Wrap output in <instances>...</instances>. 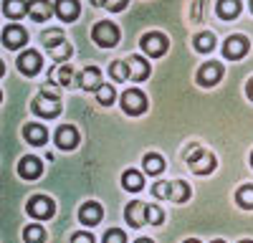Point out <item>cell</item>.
Listing matches in <instances>:
<instances>
[{"label": "cell", "mask_w": 253, "mask_h": 243, "mask_svg": "<svg viewBox=\"0 0 253 243\" xmlns=\"http://www.w3.org/2000/svg\"><path fill=\"white\" fill-rule=\"evenodd\" d=\"M91 36H94L96 43H99V46H104V48L117 46V40H119V31H117V26H114V23H109V20H101V23H96Z\"/></svg>", "instance_id": "6da1fadb"}, {"label": "cell", "mask_w": 253, "mask_h": 243, "mask_svg": "<svg viewBox=\"0 0 253 243\" xmlns=\"http://www.w3.org/2000/svg\"><path fill=\"white\" fill-rule=\"evenodd\" d=\"M122 109L126 114H142L147 109V96L139 89H129L122 94Z\"/></svg>", "instance_id": "7a4b0ae2"}, {"label": "cell", "mask_w": 253, "mask_h": 243, "mask_svg": "<svg viewBox=\"0 0 253 243\" xmlns=\"http://www.w3.org/2000/svg\"><path fill=\"white\" fill-rule=\"evenodd\" d=\"M53 210H56L53 200H51V198H46V195H36V198H31V200H28V213H31L33 218H38V220L51 218V215H53Z\"/></svg>", "instance_id": "3957f363"}, {"label": "cell", "mask_w": 253, "mask_h": 243, "mask_svg": "<svg viewBox=\"0 0 253 243\" xmlns=\"http://www.w3.org/2000/svg\"><path fill=\"white\" fill-rule=\"evenodd\" d=\"M142 51L147 56H162L167 51V38L162 33H147L142 38Z\"/></svg>", "instance_id": "277c9868"}, {"label": "cell", "mask_w": 253, "mask_h": 243, "mask_svg": "<svg viewBox=\"0 0 253 243\" xmlns=\"http://www.w3.org/2000/svg\"><path fill=\"white\" fill-rule=\"evenodd\" d=\"M33 112L41 114V117H56V114L61 112V104H58L56 96L41 94V96H36V101H33Z\"/></svg>", "instance_id": "5b68a950"}, {"label": "cell", "mask_w": 253, "mask_h": 243, "mask_svg": "<svg viewBox=\"0 0 253 243\" xmlns=\"http://www.w3.org/2000/svg\"><path fill=\"white\" fill-rule=\"evenodd\" d=\"M220 76H223V66L215 64V61H208V64L200 69V74H198V81L203 86H213V84L220 81Z\"/></svg>", "instance_id": "8992f818"}, {"label": "cell", "mask_w": 253, "mask_h": 243, "mask_svg": "<svg viewBox=\"0 0 253 243\" xmlns=\"http://www.w3.org/2000/svg\"><path fill=\"white\" fill-rule=\"evenodd\" d=\"M41 172H43V165H41L38 157H23L18 162V175L26 180H36Z\"/></svg>", "instance_id": "52a82bcc"}, {"label": "cell", "mask_w": 253, "mask_h": 243, "mask_svg": "<svg viewBox=\"0 0 253 243\" xmlns=\"http://www.w3.org/2000/svg\"><path fill=\"white\" fill-rule=\"evenodd\" d=\"M126 220H129V226H134V228L144 226V220H147V205H144L142 200H134V202L126 205Z\"/></svg>", "instance_id": "ba28073f"}, {"label": "cell", "mask_w": 253, "mask_h": 243, "mask_svg": "<svg viewBox=\"0 0 253 243\" xmlns=\"http://www.w3.org/2000/svg\"><path fill=\"white\" fill-rule=\"evenodd\" d=\"M246 51H248V40H246L243 36H233V38H228V40H225V46H223L225 58H241Z\"/></svg>", "instance_id": "9c48e42d"}, {"label": "cell", "mask_w": 253, "mask_h": 243, "mask_svg": "<svg viewBox=\"0 0 253 243\" xmlns=\"http://www.w3.org/2000/svg\"><path fill=\"white\" fill-rule=\"evenodd\" d=\"M56 142H58V147H61V150H74V147L79 145V132H76L71 124L58 127V132H56Z\"/></svg>", "instance_id": "30bf717a"}, {"label": "cell", "mask_w": 253, "mask_h": 243, "mask_svg": "<svg viewBox=\"0 0 253 243\" xmlns=\"http://www.w3.org/2000/svg\"><path fill=\"white\" fill-rule=\"evenodd\" d=\"M28 40V36H26V31L20 28V26H8L5 31H3V43L8 46V48H20Z\"/></svg>", "instance_id": "8fae6325"}, {"label": "cell", "mask_w": 253, "mask_h": 243, "mask_svg": "<svg viewBox=\"0 0 253 243\" xmlns=\"http://www.w3.org/2000/svg\"><path fill=\"white\" fill-rule=\"evenodd\" d=\"M126 66H129V79L132 81H142V79L150 76V64L139 56H129L126 58Z\"/></svg>", "instance_id": "7c38bea8"}, {"label": "cell", "mask_w": 253, "mask_h": 243, "mask_svg": "<svg viewBox=\"0 0 253 243\" xmlns=\"http://www.w3.org/2000/svg\"><path fill=\"white\" fill-rule=\"evenodd\" d=\"M79 220L84 226H96L101 220V205L99 202H84L81 210H79Z\"/></svg>", "instance_id": "4fadbf2b"}, {"label": "cell", "mask_w": 253, "mask_h": 243, "mask_svg": "<svg viewBox=\"0 0 253 243\" xmlns=\"http://www.w3.org/2000/svg\"><path fill=\"white\" fill-rule=\"evenodd\" d=\"M18 69L23 71L26 76H33V74H38V71H41V56H38L36 51H26L23 56L18 58Z\"/></svg>", "instance_id": "5bb4252c"}, {"label": "cell", "mask_w": 253, "mask_h": 243, "mask_svg": "<svg viewBox=\"0 0 253 243\" xmlns=\"http://www.w3.org/2000/svg\"><path fill=\"white\" fill-rule=\"evenodd\" d=\"M190 167H193V172H198V175H208V172H213V170H215V157L203 150L193 162H190Z\"/></svg>", "instance_id": "9a60e30c"}, {"label": "cell", "mask_w": 253, "mask_h": 243, "mask_svg": "<svg viewBox=\"0 0 253 243\" xmlns=\"http://www.w3.org/2000/svg\"><path fill=\"white\" fill-rule=\"evenodd\" d=\"M51 13H53V8L48 0H28V15L33 20H48Z\"/></svg>", "instance_id": "2e32d148"}, {"label": "cell", "mask_w": 253, "mask_h": 243, "mask_svg": "<svg viewBox=\"0 0 253 243\" xmlns=\"http://www.w3.org/2000/svg\"><path fill=\"white\" fill-rule=\"evenodd\" d=\"M56 13L63 20H74L79 15V0H56Z\"/></svg>", "instance_id": "e0dca14e"}, {"label": "cell", "mask_w": 253, "mask_h": 243, "mask_svg": "<svg viewBox=\"0 0 253 243\" xmlns=\"http://www.w3.org/2000/svg\"><path fill=\"white\" fill-rule=\"evenodd\" d=\"M241 13V0H218V15L230 20Z\"/></svg>", "instance_id": "ac0fdd59"}, {"label": "cell", "mask_w": 253, "mask_h": 243, "mask_svg": "<svg viewBox=\"0 0 253 243\" xmlns=\"http://www.w3.org/2000/svg\"><path fill=\"white\" fill-rule=\"evenodd\" d=\"M81 86L84 89H91V91H96L99 86H101V71L99 69H86V71H84L81 74Z\"/></svg>", "instance_id": "d6986e66"}, {"label": "cell", "mask_w": 253, "mask_h": 243, "mask_svg": "<svg viewBox=\"0 0 253 243\" xmlns=\"http://www.w3.org/2000/svg\"><path fill=\"white\" fill-rule=\"evenodd\" d=\"M26 139L31 142V145H46L48 132H46V127H41V124H28L26 127Z\"/></svg>", "instance_id": "ffe728a7"}, {"label": "cell", "mask_w": 253, "mask_h": 243, "mask_svg": "<svg viewBox=\"0 0 253 243\" xmlns=\"http://www.w3.org/2000/svg\"><path fill=\"white\" fill-rule=\"evenodd\" d=\"M142 165H144V170L150 172V175H160V172L165 170V160H162L157 152H150V155H144Z\"/></svg>", "instance_id": "44dd1931"}, {"label": "cell", "mask_w": 253, "mask_h": 243, "mask_svg": "<svg viewBox=\"0 0 253 243\" xmlns=\"http://www.w3.org/2000/svg\"><path fill=\"white\" fill-rule=\"evenodd\" d=\"M142 175L137 172V170H126L124 175H122V185L126 188V190H132V193H137V190H142Z\"/></svg>", "instance_id": "7402d4cb"}, {"label": "cell", "mask_w": 253, "mask_h": 243, "mask_svg": "<svg viewBox=\"0 0 253 243\" xmlns=\"http://www.w3.org/2000/svg\"><path fill=\"white\" fill-rule=\"evenodd\" d=\"M187 198H190L187 182H180V180L170 182V200H172V202H182V200H187Z\"/></svg>", "instance_id": "603a6c76"}, {"label": "cell", "mask_w": 253, "mask_h": 243, "mask_svg": "<svg viewBox=\"0 0 253 243\" xmlns=\"http://www.w3.org/2000/svg\"><path fill=\"white\" fill-rule=\"evenodd\" d=\"M236 200H238V205L241 208H253V185H243L238 193H236Z\"/></svg>", "instance_id": "cb8c5ba5"}, {"label": "cell", "mask_w": 253, "mask_h": 243, "mask_svg": "<svg viewBox=\"0 0 253 243\" xmlns=\"http://www.w3.org/2000/svg\"><path fill=\"white\" fill-rule=\"evenodd\" d=\"M26 10H28L26 0H5V15L18 18V15H23Z\"/></svg>", "instance_id": "d4e9b609"}, {"label": "cell", "mask_w": 253, "mask_h": 243, "mask_svg": "<svg viewBox=\"0 0 253 243\" xmlns=\"http://www.w3.org/2000/svg\"><path fill=\"white\" fill-rule=\"evenodd\" d=\"M109 74H112L117 81H126V79H129V66H126V61H114L112 69H109Z\"/></svg>", "instance_id": "484cf974"}, {"label": "cell", "mask_w": 253, "mask_h": 243, "mask_svg": "<svg viewBox=\"0 0 253 243\" xmlns=\"http://www.w3.org/2000/svg\"><path fill=\"white\" fill-rule=\"evenodd\" d=\"M23 238H26V243H41V241L46 238V231L41 228V226H28L23 231Z\"/></svg>", "instance_id": "4316f807"}, {"label": "cell", "mask_w": 253, "mask_h": 243, "mask_svg": "<svg viewBox=\"0 0 253 243\" xmlns=\"http://www.w3.org/2000/svg\"><path fill=\"white\" fill-rule=\"evenodd\" d=\"M213 46H215V38H213V33H200L198 38H195V48L198 51H213Z\"/></svg>", "instance_id": "83f0119b"}, {"label": "cell", "mask_w": 253, "mask_h": 243, "mask_svg": "<svg viewBox=\"0 0 253 243\" xmlns=\"http://www.w3.org/2000/svg\"><path fill=\"white\" fill-rule=\"evenodd\" d=\"M51 79H58V84L69 86V84H71V79H74V71H71L69 66H58V71H53Z\"/></svg>", "instance_id": "f1b7e54d"}, {"label": "cell", "mask_w": 253, "mask_h": 243, "mask_svg": "<svg viewBox=\"0 0 253 243\" xmlns=\"http://www.w3.org/2000/svg\"><path fill=\"white\" fill-rule=\"evenodd\" d=\"M96 99H99V104L109 107L112 101H114V89H112V86H99V89H96Z\"/></svg>", "instance_id": "f546056e"}, {"label": "cell", "mask_w": 253, "mask_h": 243, "mask_svg": "<svg viewBox=\"0 0 253 243\" xmlns=\"http://www.w3.org/2000/svg\"><path fill=\"white\" fill-rule=\"evenodd\" d=\"M51 53H53V58H56V61H66V58L71 56V46L66 43V40H61L58 46H53V48H51Z\"/></svg>", "instance_id": "4dcf8cb0"}, {"label": "cell", "mask_w": 253, "mask_h": 243, "mask_svg": "<svg viewBox=\"0 0 253 243\" xmlns=\"http://www.w3.org/2000/svg\"><path fill=\"white\" fill-rule=\"evenodd\" d=\"M63 40V33L58 31V28H53V31H46V36H43V43L48 46V48H53V46H58Z\"/></svg>", "instance_id": "1f68e13d"}, {"label": "cell", "mask_w": 253, "mask_h": 243, "mask_svg": "<svg viewBox=\"0 0 253 243\" xmlns=\"http://www.w3.org/2000/svg\"><path fill=\"white\" fill-rule=\"evenodd\" d=\"M104 243H126V236L119 228H112V231L104 233Z\"/></svg>", "instance_id": "d6a6232c"}, {"label": "cell", "mask_w": 253, "mask_h": 243, "mask_svg": "<svg viewBox=\"0 0 253 243\" xmlns=\"http://www.w3.org/2000/svg\"><path fill=\"white\" fill-rule=\"evenodd\" d=\"M147 223H152V226L162 223V210L157 205H147Z\"/></svg>", "instance_id": "836d02e7"}, {"label": "cell", "mask_w": 253, "mask_h": 243, "mask_svg": "<svg viewBox=\"0 0 253 243\" xmlns=\"http://www.w3.org/2000/svg\"><path fill=\"white\" fill-rule=\"evenodd\" d=\"M152 195L155 198H170V182H157L152 188Z\"/></svg>", "instance_id": "e575fe53"}, {"label": "cell", "mask_w": 253, "mask_h": 243, "mask_svg": "<svg viewBox=\"0 0 253 243\" xmlns=\"http://www.w3.org/2000/svg\"><path fill=\"white\" fill-rule=\"evenodd\" d=\"M200 152H203V147H200V145H195V142H193V145H190V147L185 150V160H187V162H193V160H195V157H198Z\"/></svg>", "instance_id": "d590c367"}, {"label": "cell", "mask_w": 253, "mask_h": 243, "mask_svg": "<svg viewBox=\"0 0 253 243\" xmlns=\"http://www.w3.org/2000/svg\"><path fill=\"white\" fill-rule=\"evenodd\" d=\"M126 3H129V0H107V3H104V5H107L109 10H114V13H119Z\"/></svg>", "instance_id": "8d00e7d4"}, {"label": "cell", "mask_w": 253, "mask_h": 243, "mask_svg": "<svg viewBox=\"0 0 253 243\" xmlns=\"http://www.w3.org/2000/svg\"><path fill=\"white\" fill-rule=\"evenodd\" d=\"M71 243H94V236L91 233H74Z\"/></svg>", "instance_id": "74e56055"}, {"label": "cell", "mask_w": 253, "mask_h": 243, "mask_svg": "<svg viewBox=\"0 0 253 243\" xmlns=\"http://www.w3.org/2000/svg\"><path fill=\"white\" fill-rule=\"evenodd\" d=\"M200 8H203V0H198V3H195V20H200Z\"/></svg>", "instance_id": "f35d334b"}, {"label": "cell", "mask_w": 253, "mask_h": 243, "mask_svg": "<svg viewBox=\"0 0 253 243\" xmlns=\"http://www.w3.org/2000/svg\"><path fill=\"white\" fill-rule=\"evenodd\" d=\"M248 96L253 99V79H251V84H248Z\"/></svg>", "instance_id": "ab89813d"}, {"label": "cell", "mask_w": 253, "mask_h": 243, "mask_svg": "<svg viewBox=\"0 0 253 243\" xmlns=\"http://www.w3.org/2000/svg\"><path fill=\"white\" fill-rule=\"evenodd\" d=\"M91 3H94V5H104V3H107V0H91Z\"/></svg>", "instance_id": "60d3db41"}, {"label": "cell", "mask_w": 253, "mask_h": 243, "mask_svg": "<svg viewBox=\"0 0 253 243\" xmlns=\"http://www.w3.org/2000/svg\"><path fill=\"white\" fill-rule=\"evenodd\" d=\"M137 243H155V241H150V238H139Z\"/></svg>", "instance_id": "b9f144b4"}, {"label": "cell", "mask_w": 253, "mask_h": 243, "mask_svg": "<svg viewBox=\"0 0 253 243\" xmlns=\"http://www.w3.org/2000/svg\"><path fill=\"white\" fill-rule=\"evenodd\" d=\"M0 76H3V61H0Z\"/></svg>", "instance_id": "7bdbcfd3"}, {"label": "cell", "mask_w": 253, "mask_h": 243, "mask_svg": "<svg viewBox=\"0 0 253 243\" xmlns=\"http://www.w3.org/2000/svg\"><path fill=\"white\" fill-rule=\"evenodd\" d=\"M185 243H200V241H195V238H193V241H185Z\"/></svg>", "instance_id": "ee69618b"}, {"label": "cell", "mask_w": 253, "mask_h": 243, "mask_svg": "<svg viewBox=\"0 0 253 243\" xmlns=\"http://www.w3.org/2000/svg\"><path fill=\"white\" fill-rule=\"evenodd\" d=\"M213 243H225V241H213Z\"/></svg>", "instance_id": "f6af8a7d"}, {"label": "cell", "mask_w": 253, "mask_h": 243, "mask_svg": "<svg viewBox=\"0 0 253 243\" xmlns=\"http://www.w3.org/2000/svg\"><path fill=\"white\" fill-rule=\"evenodd\" d=\"M241 243H253V241H241Z\"/></svg>", "instance_id": "bcb514c9"}, {"label": "cell", "mask_w": 253, "mask_h": 243, "mask_svg": "<svg viewBox=\"0 0 253 243\" xmlns=\"http://www.w3.org/2000/svg\"><path fill=\"white\" fill-rule=\"evenodd\" d=\"M251 8H253V0H251Z\"/></svg>", "instance_id": "7dc6e473"}, {"label": "cell", "mask_w": 253, "mask_h": 243, "mask_svg": "<svg viewBox=\"0 0 253 243\" xmlns=\"http://www.w3.org/2000/svg\"><path fill=\"white\" fill-rule=\"evenodd\" d=\"M251 162H253V155H251Z\"/></svg>", "instance_id": "c3c4849f"}, {"label": "cell", "mask_w": 253, "mask_h": 243, "mask_svg": "<svg viewBox=\"0 0 253 243\" xmlns=\"http://www.w3.org/2000/svg\"><path fill=\"white\" fill-rule=\"evenodd\" d=\"M0 99H3V94H0Z\"/></svg>", "instance_id": "681fc988"}]
</instances>
